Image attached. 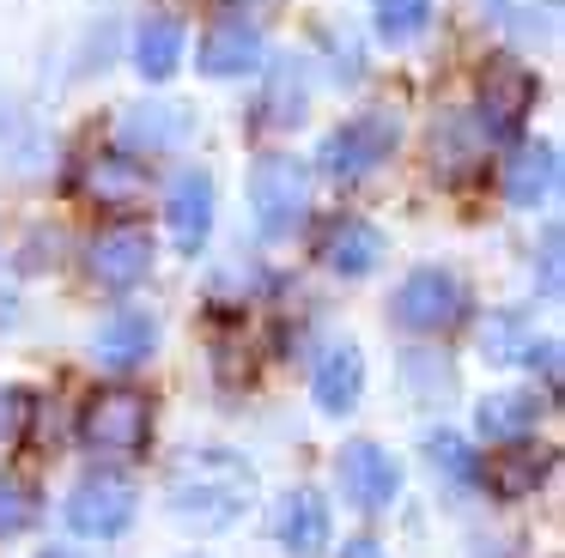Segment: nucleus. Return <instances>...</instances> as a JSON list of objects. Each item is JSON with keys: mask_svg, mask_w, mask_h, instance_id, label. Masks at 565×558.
<instances>
[{"mask_svg": "<svg viewBox=\"0 0 565 558\" xmlns=\"http://www.w3.org/2000/svg\"><path fill=\"white\" fill-rule=\"evenodd\" d=\"M431 24V0H377V36L383 43H414Z\"/></svg>", "mask_w": 565, "mask_h": 558, "instance_id": "412c9836", "label": "nucleus"}, {"mask_svg": "<svg viewBox=\"0 0 565 558\" xmlns=\"http://www.w3.org/2000/svg\"><path fill=\"white\" fill-rule=\"evenodd\" d=\"M135 67L147 73V79H171V73L183 67V24H177L171 12H159V19L140 24V36H135Z\"/></svg>", "mask_w": 565, "mask_h": 558, "instance_id": "6ab92c4d", "label": "nucleus"}, {"mask_svg": "<svg viewBox=\"0 0 565 558\" xmlns=\"http://www.w3.org/2000/svg\"><path fill=\"white\" fill-rule=\"evenodd\" d=\"M395 116H383V109H365V116H353V121H341V128L322 140V152H317V164L329 170L334 182H359V176H371V170L383 164V158L395 152Z\"/></svg>", "mask_w": 565, "mask_h": 558, "instance_id": "7ed1b4c3", "label": "nucleus"}, {"mask_svg": "<svg viewBox=\"0 0 565 558\" xmlns=\"http://www.w3.org/2000/svg\"><path fill=\"white\" fill-rule=\"evenodd\" d=\"M164 218L183 255H195L213 237V176L207 170H177L171 194H164Z\"/></svg>", "mask_w": 565, "mask_h": 558, "instance_id": "1a4fd4ad", "label": "nucleus"}, {"mask_svg": "<svg viewBox=\"0 0 565 558\" xmlns=\"http://www.w3.org/2000/svg\"><path fill=\"white\" fill-rule=\"evenodd\" d=\"M189 133V116L171 104H135L122 116V146H135V152H164V146H177Z\"/></svg>", "mask_w": 565, "mask_h": 558, "instance_id": "a211bd4d", "label": "nucleus"}, {"mask_svg": "<svg viewBox=\"0 0 565 558\" xmlns=\"http://www.w3.org/2000/svg\"><path fill=\"white\" fill-rule=\"evenodd\" d=\"M201 73L207 79H244V73L262 67V31L249 19H220L207 36H201Z\"/></svg>", "mask_w": 565, "mask_h": 558, "instance_id": "9b49d317", "label": "nucleus"}, {"mask_svg": "<svg viewBox=\"0 0 565 558\" xmlns=\"http://www.w3.org/2000/svg\"><path fill=\"white\" fill-rule=\"evenodd\" d=\"M249 206H256V225L262 237H292L298 225H305L310 213V170L298 164V158H262L256 170H249Z\"/></svg>", "mask_w": 565, "mask_h": 558, "instance_id": "f03ea898", "label": "nucleus"}, {"mask_svg": "<svg viewBox=\"0 0 565 558\" xmlns=\"http://www.w3.org/2000/svg\"><path fill=\"white\" fill-rule=\"evenodd\" d=\"M171 516L195 534H220L256 504V468L232 449H201L171 473Z\"/></svg>", "mask_w": 565, "mask_h": 558, "instance_id": "f257e3e1", "label": "nucleus"}, {"mask_svg": "<svg viewBox=\"0 0 565 558\" xmlns=\"http://www.w3.org/2000/svg\"><path fill=\"white\" fill-rule=\"evenodd\" d=\"M468 310V286L450 273V267H414L395 291V322L414 328V334H444L456 328Z\"/></svg>", "mask_w": 565, "mask_h": 558, "instance_id": "20e7f679", "label": "nucleus"}, {"mask_svg": "<svg viewBox=\"0 0 565 558\" xmlns=\"http://www.w3.org/2000/svg\"><path fill=\"white\" fill-rule=\"evenodd\" d=\"M529 104H535V73L516 67V61H492L487 79H480V121H487V133H499V140L516 133Z\"/></svg>", "mask_w": 565, "mask_h": 558, "instance_id": "6e6552de", "label": "nucleus"}, {"mask_svg": "<svg viewBox=\"0 0 565 558\" xmlns=\"http://www.w3.org/2000/svg\"><path fill=\"white\" fill-rule=\"evenodd\" d=\"M274 534L292 558H317L329 546V504L317 492H286L280 497V516H274Z\"/></svg>", "mask_w": 565, "mask_h": 558, "instance_id": "2eb2a0df", "label": "nucleus"}, {"mask_svg": "<svg viewBox=\"0 0 565 558\" xmlns=\"http://www.w3.org/2000/svg\"><path fill=\"white\" fill-rule=\"evenodd\" d=\"M310 395H317V407L329 412V419H347V412L359 407V395H365V358H359L353 340H341V346H329L317 358Z\"/></svg>", "mask_w": 565, "mask_h": 558, "instance_id": "f8f14e48", "label": "nucleus"}, {"mask_svg": "<svg viewBox=\"0 0 565 558\" xmlns=\"http://www.w3.org/2000/svg\"><path fill=\"white\" fill-rule=\"evenodd\" d=\"M535 419H541V400L523 395V388L487 395V400H480V412H475V425H480V437H487V443H516V437L535 431Z\"/></svg>", "mask_w": 565, "mask_h": 558, "instance_id": "f3484780", "label": "nucleus"}, {"mask_svg": "<svg viewBox=\"0 0 565 558\" xmlns=\"http://www.w3.org/2000/svg\"><path fill=\"white\" fill-rule=\"evenodd\" d=\"M152 340H159V322H152L147 310H116L110 322L98 328L92 352H98V364H110V371H135V364H147Z\"/></svg>", "mask_w": 565, "mask_h": 558, "instance_id": "4468645a", "label": "nucleus"}, {"mask_svg": "<svg viewBox=\"0 0 565 558\" xmlns=\"http://www.w3.org/2000/svg\"><path fill=\"white\" fill-rule=\"evenodd\" d=\"M86 189H92V201H116V206H122V201H135V194L147 189V176H140L135 158L110 152V158H98V164H92Z\"/></svg>", "mask_w": 565, "mask_h": 558, "instance_id": "aec40b11", "label": "nucleus"}, {"mask_svg": "<svg viewBox=\"0 0 565 558\" xmlns=\"http://www.w3.org/2000/svg\"><path fill=\"white\" fill-rule=\"evenodd\" d=\"M147 431H152V407L135 388H104V395H92L86 419H79V437L98 455H135V449H147Z\"/></svg>", "mask_w": 565, "mask_h": 558, "instance_id": "39448f33", "label": "nucleus"}, {"mask_svg": "<svg viewBox=\"0 0 565 558\" xmlns=\"http://www.w3.org/2000/svg\"><path fill=\"white\" fill-rule=\"evenodd\" d=\"M523 315H492V322H487V352H492V358H499V364H516V358H529V364H535V346H523Z\"/></svg>", "mask_w": 565, "mask_h": 558, "instance_id": "5701e85b", "label": "nucleus"}, {"mask_svg": "<svg viewBox=\"0 0 565 558\" xmlns=\"http://www.w3.org/2000/svg\"><path fill=\"white\" fill-rule=\"evenodd\" d=\"M541 473H547V455H535V461H511V468H499L492 480H499V492H504V497H523L529 485L541 480Z\"/></svg>", "mask_w": 565, "mask_h": 558, "instance_id": "393cba45", "label": "nucleus"}, {"mask_svg": "<svg viewBox=\"0 0 565 558\" xmlns=\"http://www.w3.org/2000/svg\"><path fill=\"white\" fill-rule=\"evenodd\" d=\"M38 558H79V552H62V546H50V552H38Z\"/></svg>", "mask_w": 565, "mask_h": 558, "instance_id": "cd10ccee", "label": "nucleus"}, {"mask_svg": "<svg viewBox=\"0 0 565 558\" xmlns=\"http://www.w3.org/2000/svg\"><path fill=\"white\" fill-rule=\"evenodd\" d=\"M322 261L341 279H365L371 267L383 261V230L371 225V218H334V225L322 230Z\"/></svg>", "mask_w": 565, "mask_h": 558, "instance_id": "ddd939ff", "label": "nucleus"}, {"mask_svg": "<svg viewBox=\"0 0 565 558\" xmlns=\"http://www.w3.org/2000/svg\"><path fill=\"white\" fill-rule=\"evenodd\" d=\"M341 558H383V546H377V540H347Z\"/></svg>", "mask_w": 565, "mask_h": 558, "instance_id": "bb28decb", "label": "nucleus"}, {"mask_svg": "<svg viewBox=\"0 0 565 558\" xmlns=\"http://www.w3.org/2000/svg\"><path fill=\"white\" fill-rule=\"evenodd\" d=\"M553 182H559V152H553L547 140L516 146L511 164H504V194H511V206H541L553 194Z\"/></svg>", "mask_w": 565, "mask_h": 558, "instance_id": "dca6fc26", "label": "nucleus"}, {"mask_svg": "<svg viewBox=\"0 0 565 558\" xmlns=\"http://www.w3.org/2000/svg\"><path fill=\"white\" fill-rule=\"evenodd\" d=\"M19 419H25L19 388H0V443H13V437H19Z\"/></svg>", "mask_w": 565, "mask_h": 558, "instance_id": "a878e982", "label": "nucleus"}, {"mask_svg": "<svg viewBox=\"0 0 565 558\" xmlns=\"http://www.w3.org/2000/svg\"><path fill=\"white\" fill-rule=\"evenodd\" d=\"M426 455H431V468H444L456 485H475V480H480V461H475V449H468L456 431H438V437L426 443Z\"/></svg>", "mask_w": 565, "mask_h": 558, "instance_id": "4be33fe9", "label": "nucleus"}, {"mask_svg": "<svg viewBox=\"0 0 565 558\" xmlns=\"http://www.w3.org/2000/svg\"><path fill=\"white\" fill-rule=\"evenodd\" d=\"M135 522V485L122 473H86L67 497V528L86 540H116Z\"/></svg>", "mask_w": 565, "mask_h": 558, "instance_id": "423d86ee", "label": "nucleus"}, {"mask_svg": "<svg viewBox=\"0 0 565 558\" xmlns=\"http://www.w3.org/2000/svg\"><path fill=\"white\" fill-rule=\"evenodd\" d=\"M147 267H152V237L140 225L98 230V243H92V273H98V286L128 291V286H140V279H147Z\"/></svg>", "mask_w": 565, "mask_h": 558, "instance_id": "9d476101", "label": "nucleus"}, {"mask_svg": "<svg viewBox=\"0 0 565 558\" xmlns=\"http://www.w3.org/2000/svg\"><path fill=\"white\" fill-rule=\"evenodd\" d=\"M334 473H341L347 504H359V509H390L395 492H402V468H395V455H390V449H377V443H365V437L341 449Z\"/></svg>", "mask_w": 565, "mask_h": 558, "instance_id": "0eeeda50", "label": "nucleus"}, {"mask_svg": "<svg viewBox=\"0 0 565 558\" xmlns=\"http://www.w3.org/2000/svg\"><path fill=\"white\" fill-rule=\"evenodd\" d=\"M31 516H38V497H31L19 480H7V473H0V540H7V534H19V528H31Z\"/></svg>", "mask_w": 565, "mask_h": 558, "instance_id": "b1692460", "label": "nucleus"}]
</instances>
